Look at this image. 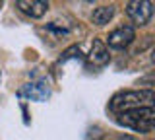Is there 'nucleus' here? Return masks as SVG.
Instances as JSON below:
<instances>
[{"instance_id": "2", "label": "nucleus", "mask_w": 155, "mask_h": 140, "mask_svg": "<svg viewBox=\"0 0 155 140\" xmlns=\"http://www.w3.org/2000/svg\"><path fill=\"white\" fill-rule=\"evenodd\" d=\"M118 123L138 130V132H151L155 123V111L153 107H138L124 111V113H118Z\"/></svg>"}, {"instance_id": "7", "label": "nucleus", "mask_w": 155, "mask_h": 140, "mask_svg": "<svg viewBox=\"0 0 155 140\" xmlns=\"http://www.w3.org/2000/svg\"><path fill=\"white\" fill-rule=\"evenodd\" d=\"M18 8L23 14H27L29 18H41L48 10V2H43V0H19Z\"/></svg>"}, {"instance_id": "10", "label": "nucleus", "mask_w": 155, "mask_h": 140, "mask_svg": "<svg viewBox=\"0 0 155 140\" xmlns=\"http://www.w3.org/2000/svg\"><path fill=\"white\" fill-rule=\"evenodd\" d=\"M116 140H134V138L128 136V134H120V136H116Z\"/></svg>"}, {"instance_id": "4", "label": "nucleus", "mask_w": 155, "mask_h": 140, "mask_svg": "<svg viewBox=\"0 0 155 140\" xmlns=\"http://www.w3.org/2000/svg\"><path fill=\"white\" fill-rule=\"evenodd\" d=\"M134 39H136L134 27L132 26H120L109 33V39L107 41H109V47H113V49H126Z\"/></svg>"}, {"instance_id": "6", "label": "nucleus", "mask_w": 155, "mask_h": 140, "mask_svg": "<svg viewBox=\"0 0 155 140\" xmlns=\"http://www.w3.org/2000/svg\"><path fill=\"white\" fill-rule=\"evenodd\" d=\"M109 49H107V45L101 39H95L93 45H91V51H89V56H87V60H89V64L93 66H105L107 62H109Z\"/></svg>"}, {"instance_id": "3", "label": "nucleus", "mask_w": 155, "mask_h": 140, "mask_svg": "<svg viewBox=\"0 0 155 140\" xmlns=\"http://www.w3.org/2000/svg\"><path fill=\"white\" fill-rule=\"evenodd\" d=\"M126 14L136 26H145L151 20L153 4L147 2V0H132V2L126 4Z\"/></svg>"}, {"instance_id": "5", "label": "nucleus", "mask_w": 155, "mask_h": 140, "mask_svg": "<svg viewBox=\"0 0 155 140\" xmlns=\"http://www.w3.org/2000/svg\"><path fill=\"white\" fill-rule=\"evenodd\" d=\"M19 95L31 99V101H47L51 91H48V88L43 82H31V84H25L19 90Z\"/></svg>"}, {"instance_id": "9", "label": "nucleus", "mask_w": 155, "mask_h": 140, "mask_svg": "<svg viewBox=\"0 0 155 140\" xmlns=\"http://www.w3.org/2000/svg\"><path fill=\"white\" fill-rule=\"evenodd\" d=\"M80 47H70L68 51H64V55H62V59H60V62H66L68 59H80Z\"/></svg>"}, {"instance_id": "11", "label": "nucleus", "mask_w": 155, "mask_h": 140, "mask_svg": "<svg viewBox=\"0 0 155 140\" xmlns=\"http://www.w3.org/2000/svg\"><path fill=\"white\" fill-rule=\"evenodd\" d=\"M0 8H2V2H0Z\"/></svg>"}, {"instance_id": "8", "label": "nucleus", "mask_w": 155, "mask_h": 140, "mask_svg": "<svg viewBox=\"0 0 155 140\" xmlns=\"http://www.w3.org/2000/svg\"><path fill=\"white\" fill-rule=\"evenodd\" d=\"M113 16H114V6L110 4V6L95 8L93 14H91V20H93V23H97V26H105V23H109L113 20Z\"/></svg>"}, {"instance_id": "1", "label": "nucleus", "mask_w": 155, "mask_h": 140, "mask_svg": "<svg viewBox=\"0 0 155 140\" xmlns=\"http://www.w3.org/2000/svg\"><path fill=\"white\" fill-rule=\"evenodd\" d=\"M153 97L155 95L151 90H126V91H118L110 99L109 107L110 111H116V113H124V111L138 109V107H151Z\"/></svg>"}]
</instances>
